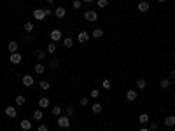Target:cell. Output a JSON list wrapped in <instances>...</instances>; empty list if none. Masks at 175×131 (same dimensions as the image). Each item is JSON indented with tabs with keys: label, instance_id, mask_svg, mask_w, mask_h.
<instances>
[{
	"label": "cell",
	"instance_id": "cell-1",
	"mask_svg": "<svg viewBox=\"0 0 175 131\" xmlns=\"http://www.w3.org/2000/svg\"><path fill=\"white\" fill-rule=\"evenodd\" d=\"M56 124H58V128H61V130H68V128H70V117H68V116H60L58 121H56Z\"/></svg>",
	"mask_w": 175,
	"mask_h": 131
},
{
	"label": "cell",
	"instance_id": "cell-2",
	"mask_svg": "<svg viewBox=\"0 0 175 131\" xmlns=\"http://www.w3.org/2000/svg\"><path fill=\"white\" fill-rule=\"evenodd\" d=\"M46 18H47L46 9H35V11H33V19H35V21H42V19H46Z\"/></svg>",
	"mask_w": 175,
	"mask_h": 131
},
{
	"label": "cell",
	"instance_id": "cell-3",
	"mask_svg": "<svg viewBox=\"0 0 175 131\" xmlns=\"http://www.w3.org/2000/svg\"><path fill=\"white\" fill-rule=\"evenodd\" d=\"M84 19H86V21H89V23L96 21V19H98V14H96V11H86V12H84Z\"/></svg>",
	"mask_w": 175,
	"mask_h": 131
},
{
	"label": "cell",
	"instance_id": "cell-4",
	"mask_svg": "<svg viewBox=\"0 0 175 131\" xmlns=\"http://www.w3.org/2000/svg\"><path fill=\"white\" fill-rule=\"evenodd\" d=\"M49 39H51L53 42H60V39H61V30H58V28L51 30V33H49Z\"/></svg>",
	"mask_w": 175,
	"mask_h": 131
},
{
	"label": "cell",
	"instance_id": "cell-5",
	"mask_svg": "<svg viewBox=\"0 0 175 131\" xmlns=\"http://www.w3.org/2000/svg\"><path fill=\"white\" fill-rule=\"evenodd\" d=\"M4 114H5L7 117L14 119V117L18 116V109H16V107H5V109H4Z\"/></svg>",
	"mask_w": 175,
	"mask_h": 131
},
{
	"label": "cell",
	"instance_id": "cell-6",
	"mask_svg": "<svg viewBox=\"0 0 175 131\" xmlns=\"http://www.w3.org/2000/svg\"><path fill=\"white\" fill-rule=\"evenodd\" d=\"M9 60H11L12 65H19V63L23 61V56H21L19 53H11V58H9Z\"/></svg>",
	"mask_w": 175,
	"mask_h": 131
},
{
	"label": "cell",
	"instance_id": "cell-7",
	"mask_svg": "<svg viewBox=\"0 0 175 131\" xmlns=\"http://www.w3.org/2000/svg\"><path fill=\"white\" fill-rule=\"evenodd\" d=\"M54 16H56L58 19H63V18L67 16V9H65V7H56V9H54Z\"/></svg>",
	"mask_w": 175,
	"mask_h": 131
},
{
	"label": "cell",
	"instance_id": "cell-8",
	"mask_svg": "<svg viewBox=\"0 0 175 131\" xmlns=\"http://www.w3.org/2000/svg\"><path fill=\"white\" fill-rule=\"evenodd\" d=\"M21 82H23V86H26V88H32L35 81H33V77H32V75H23Z\"/></svg>",
	"mask_w": 175,
	"mask_h": 131
},
{
	"label": "cell",
	"instance_id": "cell-9",
	"mask_svg": "<svg viewBox=\"0 0 175 131\" xmlns=\"http://www.w3.org/2000/svg\"><path fill=\"white\" fill-rule=\"evenodd\" d=\"M138 98V93L135 91V89H130V91H126V100L128 102H135Z\"/></svg>",
	"mask_w": 175,
	"mask_h": 131
},
{
	"label": "cell",
	"instance_id": "cell-10",
	"mask_svg": "<svg viewBox=\"0 0 175 131\" xmlns=\"http://www.w3.org/2000/svg\"><path fill=\"white\" fill-rule=\"evenodd\" d=\"M151 9V5H149V2H145V0H142V2H138V11L140 12H147Z\"/></svg>",
	"mask_w": 175,
	"mask_h": 131
},
{
	"label": "cell",
	"instance_id": "cell-11",
	"mask_svg": "<svg viewBox=\"0 0 175 131\" xmlns=\"http://www.w3.org/2000/svg\"><path fill=\"white\" fill-rule=\"evenodd\" d=\"M77 40H79L81 44H84V42H88V40H89V33H88V32H81V33L77 35Z\"/></svg>",
	"mask_w": 175,
	"mask_h": 131
},
{
	"label": "cell",
	"instance_id": "cell-12",
	"mask_svg": "<svg viewBox=\"0 0 175 131\" xmlns=\"http://www.w3.org/2000/svg\"><path fill=\"white\" fill-rule=\"evenodd\" d=\"M19 126H21V130H23V131H28V130H32V123H30L28 119H23V121L19 123Z\"/></svg>",
	"mask_w": 175,
	"mask_h": 131
},
{
	"label": "cell",
	"instance_id": "cell-13",
	"mask_svg": "<svg viewBox=\"0 0 175 131\" xmlns=\"http://www.w3.org/2000/svg\"><path fill=\"white\" fill-rule=\"evenodd\" d=\"M7 49H9V53H18V42H16V40H11V42L7 44Z\"/></svg>",
	"mask_w": 175,
	"mask_h": 131
},
{
	"label": "cell",
	"instance_id": "cell-14",
	"mask_svg": "<svg viewBox=\"0 0 175 131\" xmlns=\"http://www.w3.org/2000/svg\"><path fill=\"white\" fill-rule=\"evenodd\" d=\"M91 37H93V39H102V37H103V30H102V28H95L93 33H91Z\"/></svg>",
	"mask_w": 175,
	"mask_h": 131
},
{
	"label": "cell",
	"instance_id": "cell-15",
	"mask_svg": "<svg viewBox=\"0 0 175 131\" xmlns=\"http://www.w3.org/2000/svg\"><path fill=\"white\" fill-rule=\"evenodd\" d=\"M44 72H46V65H42V63H37V65H35V74L42 75Z\"/></svg>",
	"mask_w": 175,
	"mask_h": 131
},
{
	"label": "cell",
	"instance_id": "cell-16",
	"mask_svg": "<svg viewBox=\"0 0 175 131\" xmlns=\"http://www.w3.org/2000/svg\"><path fill=\"white\" fill-rule=\"evenodd\" d=\"M14 102H16V105H18V107H21V105H25V103H26V98H25L23 95H18Z\"/></svg>",
	"mask_w": 175,
	"mask_h": 131
},
{
	"label": "cell",
	"instance_id": "cell-17",
	"mask_svg": "<svg viewBox=\"0 0 175 131\" xmlns=\"http://www.w3.org/2000/svg\"><path fill=\"white\" fill-rule=\"evenodd\" d=\"M39 107H40V109H47V107H49V98H46V96L40 98V100H39Z\"/></svg>",
	"mask_w": 175,
	"mask_h": 131
},
{
	"label": "cell",
	"instance_id": "cell-18",
	"mask_svg": "<svg viewBox=\"0 0 175 131\" xmlns=\"http://www.w3.org/2000/svg\"><path fill=\"white\" fill-rule=\"evenodd\" d=\"M165 126H168V128L175 126V116H168V117L165 119Z\"/></svg>",
	"mask_w": 175,
	"mask_h": 131
},
{
	"label": "cell",
	"instance_id": "cell-19",
	"mask_svg": "<svg viewBox=\"0 0 175 131\" xmlns=\"http://www.w3.org/2000/svg\"><path fill=\"white\" fill-rule=\"evenodd\" d=\"M170 84H172V81H170V79H161V81H160V86H161L163 89H168V88H170Z\"/></svg>",
	"mask_w": 175,
	"mask_h": 131
},
{
	"label": "cell",
	"instance_id": "cell-20",
	"mask_svg": "<svg viewBox=\"0 0 175 131\" xmlns=\"http://www.w3.org/2000/svg\"><path fill=\"white\" fill-rule=\"evenodd\" d=\"M91 110H93L95 114H102V103H98V102L93 103V105H91Z\"/></svg>",
	"mask_w": 175,
	"mask_h": 131
},
{
	"label": "cell",
	"instance_id": "cell-21",
	"mask_svg": "<svg viewBox=\"0 0 175 131\" xmlns=\"http://www.w3.org/2000/svg\"><path fill=\"white\" fill-rule=\"evenodd\" d=\"M42 117H44V112H42L40 109H37V110H33V119H35V121H40Z\"/></svg>",
	"mask_w": 175,
	"mask_h": 131
},
{
	"label": "cell",
	"instance_id": "cell-22",
	"mask_svg": "<svg viewBox=\"0 0 175 131\" xmlns=\"http://www.w3.org/2000/svg\"><path fill=\"white\" fill-rule=\"evenodd\" d=\"M23 28H25V32H26V33H32V32H33V28H35V25L28 21V23H25V26H23Z\"/></svg>",
	"mask_w": 175,
	"mask_h": 131
},
{
	"label": "cell",
	"instance_id": "cell-23",
	"mask_svg": "<svg viewBox=\"0 0 175 131\" xmlns=\"http://www.w3.org/2000/svg\"><path fill=\"white\" fill-rule=\"evenodd\" d=\"M40 89H44V91H47V89H51V82L49 81H40Z\"/></svg>",
	"mask_w": 175,
	"mask_h": 131
},
{
	"label": "cell",
	"instance_id": "cell-24",
	"mask_svg": "<svg viewBox=\"0 0 175 131\" xmlns=\"http://www.w3.org/2000/svg\"><path fill=\"white\" fill-rule=\"evenodd\" d=\"M51 114L56 116V117H60V116L63 114V109H60V107H53V109H51Z\"/></svg>",
	"mask_w": 175,
	"mask_h": 131
},
{
	"label": "cell",
	"instance_id": "cell-25",
	"mask_svg": "<svg viewBox=\"0 0 175 131\" xmlns=\"http://www.w3.org/2000/svg\"><path fill=\"white\" fill-rule=\"evenodd\" d=\"M35 56H37V60H39V61H42V60H46V51H44V49H39Z\"/></svg>",
	"mask_w": 175,
	"mask_h": 131
},
{
	"label": "cell",
	"instance_id": "cell-26",
	"mask_svg": "<svg viewBox=\"0 0 175 131\" xmlns=\"http://www.w3.org/2000/svg\"><path fill=\"white\" fill-rule=\"evenodd\" d=\"M63 46H65L67 49L72 47V46H74V39H70V37H68V39H63Z\"/></svg>",
	"mask_w": 175,
	"mask_h": 131
},
{
	"label": "cell",
	"instance_id": "cell-27",
	"mask_svg": "<svg viewBox=\"0 0 175 131\" xmlns=\"http://www.w3.org/2000/svg\"><path fill=\"white\" fill-rule=\"evenodd\" d=\"M138 121H140V123H144V124H145V123H149V114H145V112H144V114H140V116H138Z\"/></svg>",
	"mask_w": 175,
	"mask_h": 131
},
{
	"label": "cell",
	"instance_id": "cell-28",
	"mask_svg": "<svg viewBox=\"0 0 175 131\" xmlns=\"http://www.w3.org/2000/svg\"><path fill=\"white\" fill-rule=\"evenodd\" d=\"M102 86H103V89H110V88H112V82H110L109 79H103V81H102Z\"/></svg>",
	"mask_w": 175,
	"mask_h": 131
},
{
	"label": "cell",
	"instance_id": "cell-29",
	"mask_svg": "<svg viewBox=\"0 0 175 131\" xmlns=\"http://www.w3.org/2000/svg\"><path fill=\"white\" fill-rule=\"evenodd\" d=\"M145 86H147V82H145L144 79H138V81H137V88H138V89H145Z\"/></svg>",
	"mask_w": 175,
	"mask_h": 131
},
{
	"label": "cell",
	"instance_id": "cell-30",
	"mask_svg": "<svg viewBox=\"0 0 175 131\" xmlns=\"http://www.w3.org/2000/svg\"><path fill=\"white\" fill-rule=\"evenodd\" d=\"M96 5H98L100 9H105V7L109 5V0H96Z\"/></svg>",
	"mask_w": 175,
	"mask_h": 131
},
{
	"label": "cell",
	"instance_id": "cell-31",
	"mask_svg": "<svg viewBox=\"0 0 175 131\" xmlns=\"http://www.w3.org/2000/svg\"><path fill=\"white\" fill-rule=\"evenodd\" d=\"M47 53H51V54L56 53V44H54V42H51V44L47 46Z\"/></svg>",
	"mask_w": 175,
	"mask_h": 131
},
{
	"label": "cell",
	"instance_id": "cell-32",
	"mask_svg": "<svg viewBox=\"0 0 175 131\" xmlns=\"http://www.w3.org/2000/svg\"><path fill=\"white\" fill-rule=\"evenodd\" d=\"M89 96H91L93 100H96V98L100 96V91H98V89H91V93H89Z\"/></svg>",
	"mask_w": 175,
	"mask_h": 131
},
{
	"label": "cell",
	"instance_id": "cell-33",
	"mask_svg": "<svg viewBox=\"0 0 175 131\" xmlns=\"http://www.w3.org/2000/svg\"><path fill=\"white\" fill-rule=\"evenodd\" d=\"M65 116H68V117H72V116H74V107H72V105L65 109Z\"/></svg>",
	"mask_w": 175,
	"mask_h": 131
},
{
	"label": "cell",
	"instance_id": "cell-34",
	"mask_svg": "<svg viewBox=\"0 0 175 131\" xmlns=\"http://www.w3.org/2000/svg\"><path fill=\"white\" fill-rule=\"evenodd\" d=\"M72 5H74V9H81L82 2H81V0H72Z\"/></svg>",
	"mask_w": 175,
	"mask_h": 131
},
{
	"label": "cell",
	"instance_id": "cell-35",
	"mask_svg": "<svg viewBox=\"0 0 175 131\" xmlns=\"http://www.w3.org/2000/svg\"><path fill=\"white\" fill-rule=\"evenodd\" d=\"M58 65H60V60H56V58L49 61V67H53V68H54V67H58Z\"/></svg>",
	"mask_w": 175,
	"mask_h": 131
},
{
	"label": "cell",
	"instance_id": "cell-36",
	"mask_svg": "<svg viewBox=\"0 0 175 131\" xmlns=\"http://www.w3.org/2000/svg\"><path fill=\"white\" fill-rule=\"evenodd\" d=\"M37 131H49V128H47V124H39Z\"/></svg>",
	"mask_w": 175,
	"mask_h": 131
},
{
	"label": "cell",
	"instance_id": "cell-37",
	"mask_svg": "<svg viewBox=\"0 0 175 131\" xmlns=\"http://www.w3.org/2000/svg\"><path fill=\"white\" fill-rule=\"evenodd\" d=\"M149 131H158V124H156V123L149 124Z\"/></svg>",
	"mask_w": 175,
	"mask_h": 131
},
{
	"label": "cell",
	"instance_id": "cell-38",
	"mask_svg": "<svg viewBox=\"0 0 175 131\" xmlns=\"http://www.w3.org/2000/svg\"><path fill=\"white\" fill-rule=\"evenodd\" d=\"M81 105H82V107L88 105V98H81Z\"/></svg>",
	"mask_w": 175,
	"mask_h": 131
},
{
	"label": "cell",
	"instance_id": "cell-39",
	"mask_svg": "<svg viewBox=\"0 0 175 131\" xmlns=\"http://www.w3.org/2000/svg\"><path fill=\"white\" fill-rule=\"evenodd\" d=\"M138 131H149V128H145V126H144V128H140Z\"/></svg>",
	"mask_w": 175,
	"mask_h": 131
},
{
	"label": "cell",
	"instance_id": "cell-40",
	"mask_svg": "<svg viewBox=\"0 0 175 131\" xmlns=\"http://www.w3.org/2000/svg\"><path fill=\"white\" fill-rule=\"evenodd\" d=\"M172 77H174V79H175V68H174V70H172Z\"/></svg>",
	"mask_w": 175,
	"mask_h": 131
},
{
	"label": "cell",
	"instance_id": "cell-41",
	"mask_svg": "<svg viewBox=\"0 0 175 131\" xmlns=\"http://www.w3.org/2000/svg\"><path fill=\"white\" fill-rule=\"evenodd\" d=\"M81 2H96V0H81Z\"/></svg>",
	"mask_w": 175,
	"mask_h": 131
},
{
	"label": "cell",
	"instance_id": "cell-42",
	"mask_svg": "<svg viewBox=\"0 0 175 131\" xmlns=\"http://www.w3.org/2000/svg\"><path fill=\"white\" fill-rule=\"evenodd\" d=\"M47 4H54V0H47Z\"/></svg>",
	"mask_w": 175,
	"mask_h": 131
},
{
	"label": "cell",
	"instance_id": "cell-43",
	"mask_svg": "<svg viewBox=\"0 0 175 131\" xmlns=\"http://www.w3.org/2000/svg\"><path fill=\"white\" fill-rule=\"evenodd\" d=\"M158 2H167V0H158Z\"/></svg>",
	"mask_w": 175,
	"mask_h": 131
}]
</instances>
